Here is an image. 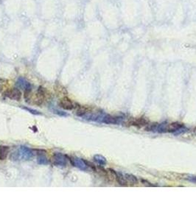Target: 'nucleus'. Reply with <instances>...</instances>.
Returning a JSON list of instances; mask_svg holds the SVG:
<instances>
[{"label":"nucleus","mask_w":196,"mask_h":221,"mask_svg":"<svg viewBox=\"0 0 196 221\" xmlns=\"http://www.w3.org/2000/svg\"><path fill=\"white\" fill-rule=\"evenodd\" d=\"M58 105L63 109L68 111L72 110L73 109L77 107L76 105L72 101V100H70V99L67 98V97H64V98L61 99V100H59Z\"/></svg>","instance_id":"7"},{"label":"nucleus","mask_w":196,"mask_h":221,"mask_svg":"<svg viewBox=\"0 0 196 221\" xmlns=\"http://www.w3.org/2000/svg\"><path fill=\"white\" fill-rule=\"evenodd\" d=\"M10 152V147L6 145H0V160H5Z\"/></svg>","instance_id":"10"},{"label":"nucleus","mask_w":196,"mask_h":221,"mask_svg":"<svg viewBox=\"0 0 196 221\" xmlns=\"http://www.w3.org/2000/svg\"><path fill=\"white\" fill-rule=\"evenodd\" d=\"M50 97V92L43 86H39L38 89L37 94L36 95V98L34 99V103L38 106H41L43 104L46 99H48Z\"/></svg>","instance_id":"3"},{"label":"nucleus","mask_w":196,"mask_h":221,"mask_svg":"<svg viewBox=\"0 0 196 221\" xmlns=\"http://www.w3.org/2000/svg\"><path fill=\"white\" fill-rule=\"evenodd\" d=\"M53 163L55 166L65 167L67 164V156L61 153H55L53 156Z\"/></svg>","instance_id":"5"},{"label":"nucleus","mask_w":196,"mask_h":221,"mask_svg":"<svg viewBox=\"0 0 196 221\" xmlns=\"http://www.w3.org/2000/svg\"><path fill=\"white\" fill-rule=\"evenodd\" d=\"M23 109H24V110L29 111L30 113H31V114H35V115H41V113L39 112L37 110H35V109H31V108H28V107H24Z\"/></svg>","instance_id":"12"},{"label":"nucleus","mask_w":196,"mask_h":221,"mask_svg":"<svg viewBox=\"0 0 196 221\" xmlns=\"http://www.w3.org/2000/svg\"><path fill=\"white\" fill-rule=\"evenodd\" d=\"M3 95H4V97L10 99V100L20 101L22 94L18 88H12V89H8L4 91Z\"/></svg>","instance_id":"4"},{"label":"nucleus","mask_w":196,"mask_h":221,"mask_svg":"<svg viewBox=\"0 0 196 221\" xmlns=\"http://www.w3.org/2000/svg\"><path fill=\"white\" fill-rule=\"evenodd\" d=\"M34 151L26 146H20L10 154L13 161H28L33 157Z\"/></svg>","instance_id":"1"},{"label":"nucleus","mask_w":196,"mask_h":221,"mask_svg":"<svg viewBox=\"0 0 196 221\" xmlns=\"http://www.w3.org/2000/svg\"><path fill=\"white\" fill-rule=\"evenodd\" d=\"M4 86V81L0 78V92L3 90Z\"/></svg>","instance_id":"14"},{"label":"nucleus","mask_w":196,"mask_h":221,"mask_svg":"<svg viewBox=\"0 0 196 221\" xmlns=\"http://www.w3.org/2000/svg\"><path fill=\"white\" fill-rule=\"evenodd\" d=\"M54 113H55V114H58V115L63 116V117H66V116H67V114H66L65 112H63V111H61L55 110L54 111Z\"/></svg>","instance_id":"13"},{"label":"nucleus","mask_w":196,"mask_h":221,"mask_svg":"<svg viewBox=\"0 0 196 221\" xmlns=\"http://www.w3.org/2000/svg\"><path fill=\"white\" fill-rule=\"evenodd\" d=\"M116 175L117 181L121 185H134L138 183V180L135 178L134 176L128 174H121V173H116L114 172Z\"/></svg>","instance_id":"2"},{"label":"nucleus","mask_w":196,"mask_h":221,"mask_svg":"<svg viewBox=\"0 0 196 221\" xmlns=\"http://www.w3.org/2000/svg\"><path fill=\"white\" fill-rule=\"evenodd\" d=\"M16 86L18 89H21L24 91L26 90H31V84L25 79L24 78L20 77L18 78L16 81Z\"/></svg>","instance_id":"8"},{"label":"nucleus","mask_w":196,"mask_h":221,"mask_svg":"<svg viewBox=\"0 0 196 221\" xmlns=\"http://www.w3.org/2000/svg\"><path fill=\"white\" fill-rule=\"evenodd\" d=\"M38 153L37 162L41 165H47V164H49V160L45 156V153L47 152L44 150H38Z\"/></svg>","instance_id":"9"},{"label":"nucleus","mask_w":196,"mask_h":221,"mask_svg":"<svg viewBox=\"0 0 196 221\" xmlns=\"http://www.w3.org/2000/svg\"><path fill=\"white\" fill-rule=\"evenodd\" d=\"M70 161L74 167L81 170H87L88 167H89L88 163L86 161L78 157H70Z\"/></svg>","instance_id":"6"},{"label":"nucleus","mask_w":196,"mask_h":221,"mask_svg":"<svg viewBox=\"0 0 196 221\" xmlns=\"http://www.w3.org/2000/svg\"><path fill=\"white\" fill-rule=\"evenodd\" d=\"M188 180H189V181H191V182H193L196 184V176H189V178H188Z\"/></svg>","instance_id":"15"},{"label":"nucleus","mask_w":196,"mask_h":221,"mask_svg":"<svg viewBox=\"0 0 196 221\" xmlns=\"http://www.w3.org/2000/svg\"><path fill=\"white\" fill-rule=\"evenodd\" d=\"M94 159L100 165H104L106 164V159L101 155H95L94 156Z\"/></svg>","instance_id":"11"}]
</instances>
